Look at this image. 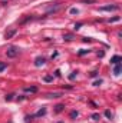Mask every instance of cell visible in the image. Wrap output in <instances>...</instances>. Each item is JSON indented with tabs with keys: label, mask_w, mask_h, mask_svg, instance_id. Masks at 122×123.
Masks as SVG:
<instances>
[{
	"label": "cell",
	"mask_w": 122,
	"mask_h": 123,
	"mask_svg": "<svg viewBox=\"0 0 122 123\" xmlns=\"http://www.w3.org/2000/svg\"><path fill=\"white\" fill-rule=\"evenodd\" d=\"M19 52H20V49L17 46H10V47H7L6 55H7V57H16L19 55Z\"/></svg>",
	"instance_id": "obj_1"
},
{
	"label": "cell",
	"mask_w": 122,
	"mask_h": 123,
	"mask_svg": "<svg viewBox=\"0 0 122 123\" xmlns=\"http://www.w3.org/2000/svg\"><path fill=\"white\" fill-rule=\"evenodd\" d=\"M101 12H114V10H119V6L118 4H108V6H102L99 7Z\"/></svg>",
	"instance_id": "obj_2"
},
{
	"label": "cell",
	"mask_w": 122,
	"mask_h": 123,
	"mask_svg": "<svg viewBox=\"0 0 122 123\" xmlns=\"http://www.w3.org/2000/svg\"><path fill=\"white\" fill-rule=\"evenodd\" d=\"M61 7H62L61 3H55V6H52L50 9H47V12H46V16H47V14H52V13H56V12H59V10H61Z\"/></svg>",
	"instance_id": "obj_3"
},
{
	"label": "cell",
	"mask_w": 122,
	"mask_h": 123,
	"mask_svg": "<svg viewBox=\"0 0 122 123\" xmlns=\"http://www.w3.org/2000/svg\"><path fill=\"white\" fill-rule=\"evenodd\" d=\"M46 63V59L43 57V56H37L36 59H34V66L36 67H40V66H43Z\"/></svg>",
	"instance_id": "obj_4"
},
{
	"label": "cell",
	"mask_w": 122,
	"mask_h": 123,
	"mask_svg": "<svg viewBox=\"0 0 122 123\" xmlns=\"http://www.w3.org/2000/svg\"><path fill=\"white\" fill-rule=\"evenodd\" d=\"M37 86H27V87H23V92L25 93H37Z\"/></svg>",
	"instance_id": "obj_5"
},
{
	"label": "cell",
	"mask_w": 122,
	"mask_h": 123,
	"mask_svg": "<svg viewBox=\"0 0 122 123\" xmlns=\"http://www.w3.org/2000/svg\"><path fill=\"white\" fill-rule=\"evenodd\" d=\"M33 19H34V17H33V16H32V14H27V16H26V17H23V19H22V20H20V22H19V25H20V26H23V25H26V23H27V22H32V20H33Z\"/></svg>",
	"instance_id": "obj_6"
},
{
	"label": "cell",
	"mask_w": 122,
	"mask_h": 123,
	"mask_svg": "<svg viewBox=\"0 0 122 123\" xmlns=\"http://www.w3.org/2000/svg\"><path fill=\"white\" fill-rule=\"evenodd\" d=\"M121 72H122V63H118V64H115V67H114V74L115 76H119L121 74Z\"/></svg>",
	"instance_id": "obj_7"
},
{
	"label": "cell",
	"mask_w": 122,
	"mask_h": 123,
	"mask_svg": "<svg viewBox=\"0 0 122 123\" xmlns=\"http://www.w3.org/2000/svg\"><path fill=\"white\" fill-rule=\"evenodd\" d=\"M16 33H17V29H10L9 31H6L4 37H6V39H12V37H13V36H14Z\"/></svg>",
	"instance_id": "obj_8"
},
{
	"label": "cell",
	"mask_w": 122,
	"mask_h": 123,
	"mask_svg": "<svg viewBox=\"0 0 122 123\" xmlns=\"http://www.w3.org/2000/svg\"><path fill=\"white\" fill-rule=\"evenodd\" d=\"M122 62V57L121 56H114V57H111V64H118V63H121Z\"/></svg>",
	"instance_id": "obj_9"
},
{
	"label": "cell",
	"mask_w": 122,
	"mask_h": 123,
	"mask_svg": "<svg viewBox=\"0 0 122 123\" xmlns=\"http://www.w3.org/2000/svg\"><path fill=\"white\" fill-rule=\"evenodd\" d=\"M46 112H47V110H46V107H42V109H39V110H37V113H36V115H33V116H34V117H40V116H45V115H46Z\"/></svg>",
	"instance_id": "obj_10"
},
{
	"label": "cell",
	"mask_w": 122,
	"mask_h": 123,
	"mask_svg": "<svg viewBox=\"0 0 122 123\" xmlns=\"http://www.w3.org/2000/svg\"><path fill=\"white\" fill-rule=\"evenodd\" d=\"M63 110H65V105L59 103V105H56V106H55V113H62Z\"/></svg>",
	"instance_id": "obj_11"
},
{
	"label": "cell",
	"mask_w": 122,
	"mask_h": 123,
	"mask_svg": "<svg viewBox=\"0 0 122 123\" xmlns=\"http://www.w3.org/2000/svg\"><path fill=\"white\" fill-rule=\"evenodd\" d=\"M73 39H75V36L70 34V33H65V34H63V40H66V42H70V40H73Z\"/></svg>",
	"instance_id": "obj_12"
},
{
	"label": "cell",
	"mask_w": 122,
	"mask_h": 123,
	"mask_svg": "<svg viewBox=\"0 0 122 123\" xmlns=\"http://www.w3.org/2000/svg\"><path fill=\"white\" fill-rule=\"evenodd\" d=\"M105 116H106L109 120H111V119H114V113H112L109 109H106V110H105Z\"/></svg>",
	"instance_id": "obj_13"
},
{
	"label": "cell",
	"mask_w": 122,
	"mask_h": 123,
	"mask_svg": "<svg viewBox=\"0 0 122 123\" xmlns=\"http://www.w3.org/2000/svg\"><path fill=\"white\" fill-rule=\"evenodd\" d=\"M69 116H70V119H76V117L79 116V112H78V110H72Z\"/></svg>",
	"instance_id": "obj_14"
},
{
	"label": "cell",
	"mask_w": 122,
	"mask_h": 123,
	"mask_svg": "<svg viewBox=\"0 0 122 123\" xmlns=\"http://www.w3.org/2000/svg\"><path fill=\"white\" fill-rule=\"evenodd\" d=\"M46 96H47V97H50V99H53V97H61L62 93H47Z\"/></svg>",
	"instance_id": "obj_15"
},
{
	"label": "cell",
	"mask_w": 122,
	"mask_h": 123,
	"mask_svg": "<svg viewBox=\"0 0 122 123\" xmlns=\"http://www.w3.org/2000/svg\"><path fill=\"white\" fill-rule=\"evenodd\" d=\"M88 53H89V50L82 49V50H79V52H78V56H85V55H88Z\"/></svg>",
	"instance_id": "obj_16"
},
{
	"label": "cell",
	"mask_w": 122,
	"mask_h": 123,
	"mask_svg": "<svg viewBox=\"0 0 122 123\" xmlns=\"http://www.w3.org/2000/svg\"><path fill=\"white\" fill-rule=\"evenodd\" d=\"M7 69V63H4V62H0V73L3 72V70H6Z\"/></svg>",
	"instance_id": "obj_17"
},
{
	"label": "cell",
	"mask_w": 122,
	"mask_h": 123,
	"mask_svg": "<svg viewBox=\"0 0 122 123\" xmlns=\"http://www.w3.org/2000/svg\"><path fill=\"white\" fill-rule=\"evenodd\" d=\"M119 20H121V17H119V16H115V17H112V19H109L108 22H109V23H115V22H119Z\"/></svg>",
	"instance_id": "obj_18"
},
{
	"label": "cell",
	"mask_w": 122,
	"mask_h": 123,
	"mask_svg": "<svg viewBox=\"0 0 122 123\" xmlns=\"http://www.w3.org/2000/svg\"><path fill=\"white\" fill-rule=\"evenodd\" d=\"M13 96H14V93H9V94H6V97H4V100H6V102H10V100L13 99Z\"/></svg>",
	"instance_id": "obj_19"
},
{
	"label": "cell",
	"mask_w": 122,
	"mask_h": 123,
	"mask_svg": "<svg viewBox=\"0 0 122 123\" xmlns=\"http://www.w3.org/2000/svg\"><path fill=\"white\" fill-rule=\"evenodd\" d=\"M33 117H34L33 115H30V116H29V115H27V116H25V123H30Z\"/></svg>",
	"instance_id": "obj_20"
},
{
	"label": "cell",
	"mask_w": 122,
	"mask_h": 123,
	"mask_svg": "<svg viewBox=\"0 0 122 123\" xmlns=\"http://www.w3.org/2000/svg\"><path fill=\"white\" fill-rule=\"evenodd\" d=\"M69 13H70V14H79V10H78L76 7H72V9L69 10Z\"/></svg>",
	"instance_id": "obj_21"
},
{
	"label": "cell",
	"mask_w": 122,
	"mask_h": 123,
	"mask_svg": "<svg viewBox=\"0 0 122 123\" xmlns=\"http://www.w3.org/2000/svg\"><path fill=\"white\" fill-rule=\"evenodd\" d=\"M43 80H45V82H47V83H50V82H53V76H45V77H43Z\"/></svg>",
	"instance_id": "obj_22"
},
{
	"label": "cell",
	"mask_w": 122,
	"mask_h": 123,
	"mask_svg": "<svg viewBox=\"0 0 122 123\" xmlns=\"http://www.w3.org/2000/svg\"><path fill=\"white\" fill-rule=\"evenodd\" d=\"M91 117H92V120H99V119H101V115H99V113H93Z\"/></svg>",
	"instance_id": "obj_23"
},
{
	"label": "cell",
	"mask_w": 122,
	"mask_h": 123,
	"mask_svg": "<svg viewBox=\"0 0 122 123\" xmlns=\"http://www.w3.org/2000/svg\"><path fill=\"white\" fill-rule=\"evenodd\" d=\"M82 25H83L82 22H79V23H75V30H79V29L82 27Z\"/></svg>",
	"instance_id": "obj_24"
},
{
	"label": "cell",
	"mask_w": 122,
	"mask_h": 123,
	"mask_svg": "<svg viewBox=\"0 0 122 123\" xmlns=\"http://www.w3.org/2000/svg\"><path fill=\"white\" fill-rule=\"evenodd\" d=\"M89 76H91V77H96V76H98V70H92Z\"/></svg>",
	"instance_id": "obj_25"
},
{
	"label": "cell",
	"mask_w": 122,
	"mask_h": 123,
	"mask_svg": "<svg viewBox=\"0 0 122 123\" xmlns=\"http://www.w3.org/2000/svg\"><path fill=\"white\" fill-rule=\"evenodd\" d=\"M102 79H99V80H96V82H93V86H99V85H102Z\"/></svg>",
	"instance_id": "obj_26"
},
{
	"label": "cell",
	"mask_w": 122,
	"mask_h": 123,
	"mask_svg": "<svg viewBox=\"0 0 122 123\" xmlns=\"http://www.w3.org/2000/svg\"><path fill=\"white\" fill-rule=\"evenodd\" d=\"M82 42H85V43H91L92 39H91V37H83V39H82Z\"/></svg>",
	"instance_id": "obj_27"
},
{
	"label": "cell",
	"mask_w": 122,
	"mask_h": 123,
	"mask_svg": "<svg viewBox=\"0 0 122 123\" xmlns=\"http://www.w3.org/2000/svg\"><path fill=\"white\" fill-rule=\"evenodd\" d=\"M76 74H78V72H73V73H72V74L69 76V79H70V80H73V79L76 77Z\"/></svg>",
	"instance_id": "obj_28"
},
{
	"label": "cell",
	"mask_w": 122,
	"mask_h": 123,
	"mask_svg": "<svg viewBox=\"0 0 122 123\" xmlns=\"http://www.w3.org/2000/svg\"><path fill=\"white\" fill-rule=\"evenodd\" d=\"M82 3H95L96 0H81Z\"/></svg>",
	"instance_id": "obj_29"
},
{
	"label": "cell",
	"mask_w": 122,
	"mask_h": 123,
	"mask_svg": "<svg viewBox=\"0 0 122 123\" xmlns=\"http://www.w3.org/2000/svg\"><path fill=\"white\" fill-rule=\"evenodd\" d=\"M55 76H58V77H61V70L58 69V70H55Z\"/></svg>",
	"instance_id": "obj_30"
},
{
	"label": "cell",
	"mask_w": 122,
	"mask_h": 123,
	"mask_svg": "<svg viewBox=\"0 0 122 123\" xmlns=\"http://www.w3.org/2000/svg\"><path fill=\"white\" fill-rule=\"evenodd\" d=\"M103 55H105L103 52H98V57H103Z\"/></svg>",
	"instance_id": "obj_31"
},
{
	"label": "cell",
	"mask_w": 122,
	"mask_h": 123,
	"mask_svg": "<svg viewBox=\"0 0 122 123\" xmlns=\"http://www.w3.org/2000/svg\"><path fill=\"white\" fill-rule=\"evenodd\" d=\"M23 99H25V96H19V97H17V100H19V102H22Z\"/></svg>",
	"instance_id": "obj_32"
},
{
	"label": "cell",
	"mask_w": 122,
	"mask_h": 123,
	"mask_svg": "<svg viewBox=\"0 0 122 123\" xmlns=\"http://www.w3.org/2000/svg\"><path fill=\"white\" fill-rule=\"evenodd\" d=\"M59 123H62V122H59Z\"/></svg>",
	"instance_id": "obj_33"
},
{
	"label": "cell",
	"mask_w": 122,
	"mask_h": 123,
	"mask_svg": "<svg viewBox=\"0 0 122 123\" xmlns=\"http://www.w3.org/2000/svg\"><path fill=\"white\" fill-rule=\"evenodd\" d=\"M10 123H12V122H10Z\"/></svg>",
	"instance_id": "obj_34"
}]
</instances>
